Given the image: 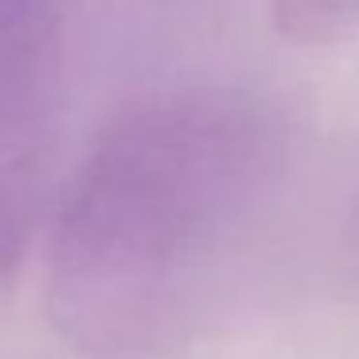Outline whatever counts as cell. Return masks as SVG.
I'll list each match as a JSON object with an SVG mask.
<instances>
[{"instance_id": "cell-1", "label": "cell", "mask_w": 359, "mask_h": 359, "mask_svg": "<svg viewBox=\"0 0 359 359\" xmlns=\"http://www.w3.org/2000/svg\"><path fill=\"white\" fill-rule=\"evenodd\" d=\"M282 147L232 93L124 116L78 170L50 240L47 302L89 359H178L228 317L255 266Z\"/></svg>"}, {"instance_id": "cell-2", "label": "cell", "mask_w": 359, "mask_h": 359, "mask_svg": "<svg viewBox=\"0 0 359 359\" xmlns=\"http://www.w3.org/2000/svg\"><path fill=\"white\" fill-rule=\"evenodd\" d=\"M274 20L297 32H328L359 16V0H271Z\"/></svg>"}]
</instances>
